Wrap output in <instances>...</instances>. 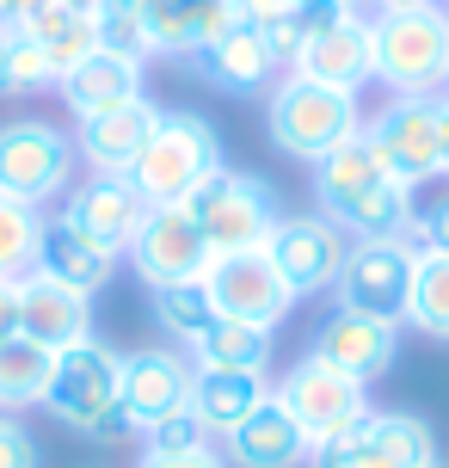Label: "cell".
Returning <instances> with one entry per match:
<instances>
[{
	"label": "cell",
	"instance_id": "cell-26",
	"mask_svg": "<svg viewBox=\"0 0 449 468\" xmlns=\"http://www.w3.org/2000/svg\"><path fill=\"white\" fill-rule=\"evenodd\" d=\"M191 370H197V364H191ZM265 395H271V382L253 376V370H197L191 376V413H197V425L210 431L215 444H222Z\"/></svg>",
	"mask_w": 449,
	"mask_h": 468
},
{
	"label": "cell",
	"instance_id": "cell-19",
	"mask_svg": "<svg viewBox=\"0 0 449 468\" xmlns=\"http://www.w3.org/2000/svg\"><path fill=\"white\" fill-rule=\"evenodd\" d=\"M222 456H228V468H308L314 438L296 425V413H289L284 400L265 395L259 407L222 438Z\"/></svg>",
	"mask_w": 449,
	"mask_h": 468
},
{
	"label": "cell",
	"instance_id": "cell-47",
	"mask_svg": "<svg viewBox=\"0 0 449 468\" xmlns=\"http://www.w3.org/2000/svg\"><path fill=\"white\" fill-rule=\"evenodd\" d=\"M431 468H449V463H431Z\"/></svg>",
	"mask_w": 449,
	"mask_h": 468
},
{
	"label": "cell",
	"instance_id": "cell-45",
	"mask_svg": "<svg viewBox=\"0 0 449 468\" xmlns=\"http://www.w3.org/2000/svg\"><path fill=\"white\" fill-rule=\"evenodd\" d=\"M6 49H13V31L0 25V93H6Z\"/></svg>",
	"mask_w": 449,
	"mask_h": 468
},
{
	"label": "cell",
	"instance_id": "cell-37",
	"mask_svg": "<svg viewBox=\"0 0 449 468\" xmlns=\"http://www.w3.org/2000/svg\"><path fill=\"white\" fill-rule=\"evenodd\" d=\"M419 253H449V191H437L431 204H412V234Z\"/></svg>",
	"mask_w": 449,
	"mask_h": 468
},
{
	"label": "cell",
	"instance_id": "cell-33",
	"mask_svg": "<svg viewBox=\"0 0 449 468\" xmlns=\"http://www.w3.org/2000/svg\"><path fill=\"white\" fill-rule=\"evenodd\" d=\"M37 240H44V210L0 191V278H25L37 265Z\"/></svg>",
	"mask_w": 449,
	"mask_h": 468
},
{
	"label": "cell",
	"instance_id": "cell-6",
	"mask_svg": "<svg viewBox=\"0 0 449 468\" xmlns=\"http://www.w3.org/2000/svg\"><path fill=\"white\" fill-rule=\"evenodd\" d=\"M185 210H191V222L204 229L210 253H265L271 229L284 222L271 186H265L259 173H240V166L210 173V179L185 197Z\"/></svg>",
	"mask_w": 449,
	"mask_h": 468
},
{
	"label": "cell",
	"instance_id": "cell-21",
	"mask_svg": "<svg viewBox=\"0 0 449 468\" xmlns=\"http://www.w3.org/2000/svg\"><path fill=\"white\" fill-rule=\"evenodd\" d=\"M289 74H308V80L339 87V93H363V87L376 80V37H370V13H351L345 25L320 31V37L289 62Z\"/></svg>",
	"mask_w": 449,
	"mask_h": 468
},
{
	"label": "cell",
	"instance_id": "cell-17",
	"mask_svg": "<svg viewBox=\"0 0 449 468\" xmlns=\"http://www.w3.org/2000/svg\"><path fill=\"white\" fill-rule=\"evenodd\" d=\"M308 357H320L332 370H345L351 382H381V376L394 370V357H401V327H388V321H370V314H351V308H332L327 321L314 327L308 339Z\"/></svg>",
	"mask_w": 449,
	"mask_h": 468
},
{
	"label": "cell",
	"instance_id": "cell-30",
	"mask_svg": "<svg viewBox=\"0 0 449 468\" xmlns=\"http://www.w3.org/2000/svg\"><path fill=\"white\" fill-rule=\"evenodd\" d=\"M56 351H44L37 339H0V413H25L44 407Z\"/></svg>",
	"mask_w": 449,
	"mask_h": 468
},
{
	"label": "cell",
	"instance_id": "cell-39",
	"mask_svg": "<svg viewBox=\"0 0 449 468\" xmlns=\"http://www.w3.org/2000/svg\"><path fill=\"white\" fill-rule=\"evenodd\" d=\"M136 468H228V456H222V444L172 450V456H161V450H142V456H136Z\"/></svg>",
	"mask_w": 449,
	"mask_h": 468
},
{
	"label": "cell",
	"instance_id": "cell-20",
	"mask_svg": "<svg viewBox=\"0 0 449 468\" xmlns=\"http://www.w3.org/2000/svg\"><path fill=\"white\" fill-rule=\"evenodd\" d=\"M19 339H37L44 351H68L93 339V296H80L68 283L25 271L19 278Z\"/></svg>",
	"mask_w": 449,
	"mask_h": 468
},
{
	"label": "cell",
	"instance_id": "cell-27",
	"mask_svg": "<svg viewBox=\"0 0 449 468\" xmlns=\"http://www.w3.org/2000/svg\"><path fill=\"white\" fill-rule=\"evenodd\" d=\"M25 37H37L49 56V69H56V80L62 74H74L87 56L99 49V31H93V13H74L68 0H31V13L19 19Z\"/></svg>",
	"mask_w": 449,
	"mask_h": 468
},
{
	"label": "cell",
	"instance_id": "cell-25",
	"mask_svg": "<svg viewBox=\"0 0 449 468\" xmlns=\"http://www.w3.org/2000/svg\"><path fill=\"white\" fill-rule=\"evenodd\" d=\"M31 271H44V278L68 283V290H80V296H93V290L111 283L118 253H105V247H93L87 234H74L62 216H44V240H37V265H31Z\"/></svg>",
	"mask_w": 449,
	"mask_h": 468
},
{
	"label": "cell",
	"instance_id": "cell-14",
	"mask_svg": "<svg viewBox=\"0 0 449 468\" xmlns=\"http://www.w3.org/2000/svg\"><path fill=\"white\" fill-rule=\"evenodd\" d=\"M130 265H136V278L154 290V283H197L204 271H210V240H204V229L191 222L185 204H154V210L142 216V229H136V240H130Z\"/></svg>",
	"mask_w": 449,
	"mask_h": 468
},
{
	"label": "cell",
	"instance_id": "cell-22",
	"mask_svg": "<svg viewBox=\"0 0 449 468\" xmlns=\"http://www.w3.org/2000/svg\"><path fill=\"white\" fill-rule=\"evenodd\" d=\"M142 74H148V62H136V56L93 49L74 74L56 80V93H62V105L74 112V123H87V117H105V112H118V105H130V99H148Z\"/></svg>",
	"mask_w": 449,
	"mask_h": 468
},
{
	"label": "cell",
	"instance_id": "cell-31",
	"mask_svg": "<svg viewBox=\"0 0 449 468\" xmlns=\"http://www.w3.org/2000/svg\"><path fill=\"white\" fill-rule=\"evenodd\" d=\"M351 13H363L357 0H289L284 13L265 25V37L277 44V56H284V69H289V62H296V56H302V49L314 44V37H320V31L345 25Z\"/></svg>",
	"mask_w": 449,
	"mask_h": 468
},
{
	"label": "cell",
	"instance_id": "cell-44",
	"mask_svg": "<svg viewBox=\"0 0 449 468\" xmlns=\"http://www.w3.org/2000/svg\"><path fill=\"white\" fill-rule=\"evenodd\" d=\"M376 13H406V6H444V0H370Z\"/></svg>",
	"mask_w": 449,
	"mask_h": 468
},
{
	"label": "cell",
	"instance_id": "cell-28",
	"mask_svg": "<svg viewBox=\"0 0 449 468\" xmlns=\"http://www.w3.org/2000/svg\"><path fill=\"white\" fill-rule=\"evenodd\" d=\"M148 314H154V327L185 351V357H191V346L222 321V314H215V296L204 290V278L197 283H154V290H148Z\"/></svg>",
	"mask_w": 449,
	"mask_h": 468
},
{
	"label": "cell",
	"instance_id": "cell-13",
	"mask_svg": "<svg viewBox=\"0 0 449 468\" xmlns=\"http://www.w3.org/2000/svg\"><path fill=\"white\" fill-rule=\"evenodd\" d=\"M345 234L332 229L320 210H296L284 216L271 240H265V259L277 265V278L296 290V303L302 296H332V283H339V265H345Z\"/></svg>",
	"mask_w": 449,
	"mask_h": 468
},
{
	"label": "cell",
	"instance_id": "cell-12",
	"mask_svg": "<svg viewBox=\"0 0 449 468\" xmlns=\"http://www.w3.org/2000/svg\"><path fill=\"white\" fill-rule=\"evenodd\" d=\"M204 290L215 296L222 321H246V327L277 333L296 308V290L277 278V265L265 253H215L204 271Z\"/></svg>",
	"mask_w": 449,
	"mask_h": 468
},
{
	"label": "cell",
	"instance_id": "cell-35",
	"mask_svg": "<svg viewBox=\"0 0 449 468\" xmlns=\"http://www.w3.org/2000/svg\"><path fill=\"white\" fill-rule=\"evenodd\" d=\"M56 87V69H49V56L37 37H25L19 25H13V49H6V93H44Z\"/></svg>",
	"mask_w": 449,
	"mask_h": 468
},
{
	"label": "cell",
	"instance_id": "cell-1",
	"mask_svg": "<svg viewBox=\"0 0 449 468\" xmlns=\"http://www.w3.org/2000/svg\"><path fill=\"white\" fill-rule=\"evenodd\" d=\"M412 204H419V191H406L363 136H351L314 166V210L345 240H406Z\"/></svg>",
	"mask_w": 449,
	"mask_h": 468
},
{
	"label": "cell",
	"instance_id": "cell-18",
	"mask_svg": "<svg viewBox=\"0 0 449 468\" xmlns=\"http://www.w3.org/2000/svg\"><path fill=\"white\" fill-rule=\"evenodd\" d=\"M191 69L204 74L210 87H222V93H271L277 74H284V56H277V44L265 37V25L235 19L210 49L191 56Z\"/></svg>",
	"mask_w": 449,
	"mask_h": 468
},
{
	"label": "cell",
	"instance_id": "cell-41",
	"mask_svg": "<svg viewBox=\"0 0 449 468\" xmlns=\"http://www.w3.org/2000/svg\"><path fill=\"white\" fill-rule=\"evenodd\" d=\"M284 6H289V0H235V13H240V19H253V25H271Z\"/></svg>",
	"mask_w": 449,
	"mask_h": 468
},
{
	"label": "cell",
	"instance_id": "cell-46",
	"mask_svg": "<svg viewBox=\"0 0 449 468\" xmlns=\"http://www.w3.org/2000/svg\"><path fill=\"white\" fill-rule=\"evenodd\" d=\"M68 6H74V13H93V6H99V0H68Z\"/></svg>",
	"mask_w": 449,
	"mask_h": 468
},
{
	"label": "cell",
	"instance_id": "cell-43",
	"mask_svg": "<svg viewBox=\"0 0 449 468\" xmlns=\"http://www.w3.org/2000/svg\"><path fill=\"white\" fill-rule=\"evenodd\" d=\"M25 13H31V0H0V25H6V31H13Z\"/></svg>",
	"mask_w": 449,
	"mask_h": 468
},
{
	"label": "cell",
	"instance_id": "cell-2",
	"mask_svg": "<svg viewBox=\"0 0 449 468\" xmlns=\"http://www.w3.org/2000/svg\"><path fill=\"white\" fill-rule=\"evenodd\" d=\"M265 136L277 142L289 161L320 166L332 148H345L351 136H363V99L284 69L277 87L265 93Z\"/></svg>",
	"mask_w": 449,
	"mask_h": 468
},
{
	"label": "cell",
	"instance_id": "cell-48",
	"mask_svg": "<svg viewBox=\"0 0 449 468\" xmlns=\"http://www.w3.org/2000/svg\"><path fill=\"white\" fill-rule=\"evenodd\" d=\"M444 93H449V87H444Z\"/></svg>",
	"mask_w": 449,
	"mask_h": 468
},
{
	"label": "cell",
	"instance_id": "cell-38",
	"mask_svg": "<svg viewBox=\"0 0 449 468\" xmlns=\"http://www.w3.org/2000/svg\"><path fill=\"white\" fill-rule=\"evenodd\" d=\"M0 468H44V450L19 413H0Z\"/></svg>",
	"mask_w": 449,
	"mask_h": 468
},
{
	"label": "cell",
	"instance_id": "cell-15",
	"mask_svg": "<svg viewBox=\"0 0 449 468\" xmlns=\"http://www.w3.org/2000/svg\"><path fill=\"white\" fill-rule=\"evenodd\" d=\"M191 357L179 346H136L123 351V431H154L161 420L191 407Z\"/></svg>",
	"mask_w": 449,
	"mask_h": 468
},
{
	"label": "cell",
	"instance_id": "cell-23",
	"mask_svg": "<svg viewBox=\"0 0 449 468\" xmlns=\"http://www.w3.org/2000/svg\"><path fill=\"white\" fill-rule=\"evenodd\" d=\"M235 0H142V31L154 56H197L235 25Z\"/></svg>",
	"mask_w": 449,
	"mask_h": 468
},
{
	"label": "cell",
	"instance_id": "cell-10",
	"mask_svg": "<svg viewBox=\"0 0 449 468\" xmlns=\"http://www.w3.org/2000/svg\"><path fill=\"white\" fill-rule=\"evenodd\" d=\"M431 463H444L437 431L425 413H406V407H376L357 431L327 438L308 456V468H431Z\"/></svg>",
	"mask_w": 449,
	"mask_h": 468
},
{
	"label": "cell",
	"instance_id": "cell-11",
	"mask_svg": "<svg viewBox=\"0 0 449 468\" xmlns=\"http://www.w3.org/2000/svg\"><path fill=\"white\" fill-rule=\"evenodd\" d=\"M271 395L296 413V425H302L314 444L345 438V431H357V425L376 413V400H370V388H363V382H351L345 370H332V364L308 357V351L284 370V382H271Z\"/></svg>",
	"mask_w": 449,
	"mask_h": 468
},
{
	"label": "cell",
	"instance_id": "cell-29",
	"mask_svg": "<svg viewBox=\"0 0 449 468\" xmlns=\"http://www.w3.org/2000/svg\"><path fill=\"white\" fill-rule=\"evenodd\" d=\"M271 351H277V339L265 327L215 321V327L191 346V364H197V370H253V376H265L271 370Z\"/></svg>",
	"mask_w": 449,
	"mask_h": 468
},
{
	"label": "cell",
	"instance_id": "cell-5",
	"mask_svg": "<svg viewBox=\"0 0 449 468\" xmlns=\"http://www.w3.org/2000/svg\"><path fill=\"white\" fill-rule=\"evenodd\" d=\"M370 37H376V80L388 93L437 99L449 87V6L370 13Z\"/></svg>",
	"mask_w": 449,
	"mask_h": 468
},
{
	"label": "cell",
	"instance_id": "cell-36",
	"mask_svg": "<svg viewBox=\"0 0 449 468\" xmlns=\"http://www.w3.org/2000/svg\"><path fill=\"white\" fill-rule=\"evenodd\" d=\"M204 444H215L210 431L197 425V413H172V420H161L154 431H142V450H161V456H172V450H204Z\"/></svg>",
	"mask_w": 449,
	"mask_h": 468
},
{
	"label": "cell",
	"instance_id": "cell-9",
	"mask_svg": "<svg viewBox=\"0 0 449 468\" xmlns=\"http://www.w3.org/2000/svg\"><path fill=\"white\" fill-rule=\"evenodd\" d=\"M412 240H351L339 283H332V308H351L388 327H406V303H412Z\"/></svg>",
	"mask_w": 449,
	"mask_h": 468
},
{
	"label": "cell",
	"instance_id": "cell-8",
	"mask_svg": "<svg viewBox=\"0 0 449 468\" xmlns=\"http://www.w3.org/2000/svg\"><path fill=\"white\" fill-rule=\"evenodd\" d=\"M363 142L406 191L444 186V136H437V99L425 93H388L363 117Z\"/></svg>",
	"mask_w": 449,
	"mask_h": 468
},
{
	"label": "cell",
	"instance_id": "cell-16",
	"mask_svg": "<svg viewBox=\"0 0 449 468\" xmlns=\"http://www.w3.org/2000/svg\"><path fill=\"white\" fill-rule=\"evenodd\" d=\"M62 222H68L74 234H87L93 247H105V253H130V240H136V229H142V191L130 186V179H118V173H87L80 186L62 197Z\"/></svg>",
	"mask_w": 449,
	"mask_h": 468
},
{
	"label": "cell",
	"instance_id": "cell-32",
	"mask_svg": "<svg viewBox=\"0 0 449 468\" xmlns=\"http://www.w3.org/2000/svg\"><path fill=\"white\" fill-rule=\"evenodd\" d=\"M406 327L425 333V339H449V253H419L412 259Z\"/></svg>",
	"mask_w": 449,
	"mask_h": 468
},
{
	"label": "cell",
	"instance_id": "cell-42",
	"mask_svg": "<svg viewBox=\"0 0 449 468\" xmlns=\"http://www.w3.org/2000/svg\"><path fill=\"white\" fill-rule=\"evenodd\" d=\"M437 136H444V179H449V93H437Z\"/></svg>",
	"mask_w": 449,
	"mask_h": 468
},
{
	"label": "cell",
	"instance_id": "cell-34",
	"mask_svg": "<svg viewBox=\"0 0 449 468\" xmlns=\"http://www.w3.org/2000/svg\"><path fill=\"white\" fill-rule=\"evenodd\" d=\"M93 31H99V49H118V56H136V62L154 56L148 31H142V0H99Z\"/></svg>",
	"mask_w": 449,
	"mask_h": 468
},
{
	"label": "cell",
	"instance_id": "cell-4",
	"mask_svg": "<svg viewBox=\"0 0 449 468\" xmlns=\"http://www.w3.org/2000/svg\"><path fill=\"white\" fill-rule=\"evenodd\" d=\"M228 154H222V136H215V123L204 112H166L161 105V123H154V136L148 148L136 154V166L123 173L130 186L142 191V204H185L191 191L204 186L210 173H222Z\"/></svg>",
	"mask_w": 449,
	"mask_h": 468
},
{
	"label": "cell",
	"instance_id": "cell-3",
	"mask_svg": "<svg viewBox=\"0 0 449 468\" xmlns=\"http://www.w3.org/2000/svg\"><path fill=\"white\" fill-rule=\"evenodd\" d=\"M44 413L99 444L123 438V351H111L105 339H80V346L56 351Z\"/></svg>",
	"mask_w": 449,
	"mask_h": 468
},
{
	"label": "cell",
	"instance_id": "cell-40",
	"mask_svg": "<svg viewBox=\"0 0 449 468\" xmlns=\"http://www.w3.org/2000/svg\"><path fill=\"white\" fill-rule=\"evenodd\" d=\"M0 339H19V278H0Z\"/></svg>",
	"mask_w": 449,
	"mask_h": 468
},
{
	"label": "cell",
	"instance_id": "cell-24",
	"mask_svg": "<svg viewBox=\"0 0 449 468\" xmlns=\"http://www.w3.org/2000/svg\"><path fill=\"white\" fill-rule=\"evenodd\" d=\"M154 123H161V105L154 99H130V105H118V112H105V117H87L74 130V154L93 166V173H118L123 179L136 166V154L148 148Z\"/></svg>",
	"mask_w": 449,
	"mask_h": 468
},
{
	"label": "cell",
	"instance_id": "cell-7",
	"mask_svg": "<svg viewBox=\"0 0 449 468\" xmlns=\"http://www.w3.org/2000/svg\"><path fill=\"white\" fill-rule=\"evenodd\" d=\"M74 173H80V154H74V136L62 123H49V117H6L0 123V191L6 197L44 210L74 191Z\"/></svg>",
	"mask_w": 449,
	"mask_h": 468
}]
</instances>
